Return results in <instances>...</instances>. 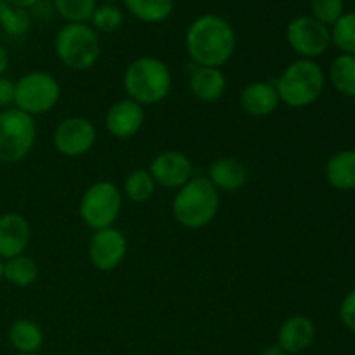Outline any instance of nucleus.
Wrapping results in <instances>:
<instances>
[{
  "mask_svg": "<svg viewBox=\"0 0 355 355\" xmlns=\"http://www.w3.org/2000/svg\"><path fill=\"white\" fill-rule=\"evenodd\" d=\"M186 51L193 64L205 68H222L236 52V31L225 17L203 14L189 24L186 31Z\"/></svg>",
  "mask_w": 355,
  "mask_h": 355,
  "instance_id": "1",
  "label": "nucleus"
},
{
  "mask_svg": "<svg viewBox=\"0 0 355 355\" xmlns=\"http://www.w3.org/2000/svg\"><path fill=\"white\" fill-rule=\"evenodd\" d=\"M283 104L293 110H304L321 99L326 89V73L314 59L290 62L274 82Z\"/></svg>",
  "mask_w": 355,
  "mask_h": 355,
  "instance_id": "2",
  "label": "nucleus"
},
{
  "mask_svg": "<svg viewBox=\"0 0 355 355\" xmlns=\"http://www.w3.org/2000/svg\"><path fill=\"white\" fill-rule=\"evenodd\" d=\"M220 207V193L208 177H193L177 189L172 201L173 218L182 227L196 231L215 220Z\"/></svg>",
  "mask_w": 355,
  "mask_h": 355,
  "instance_id": "3",
  "label": "nucleus"
},
{
  "mask_svg": "<svg viewBox=\"0 0 355 355\" xmlns=\"http://www.w3.org/2000/svg\"><path fill=\"white\" fill-rule=\"evenodd\" d=\"M123 89L128 99L141 106H155L168 97L172 90V71L162 59L142 55L125 69Z\"/></svg>",
  "mask_w": 355,
  "mask_h": 355,
  "instance_id": "4",
  "label": "nucleus"
},
{
  "mask_svg": "<svg viewBox=\"0 0 355 355\" xmlns=\"http://www.w3.org/2000/svg\"><path fill=\"white\" fill-rule=\"evenodd\" d=\"M55 55L73 71H89L101 58L97 31L87 23H66L54 40Z\"/></svg>",
  "mask_w": 355,
  "mask_h": 355,
  "instance_id": "5",
  "label": "nucleus"
},
{
  "mask_svg": "<svg viewBox=\"0 0 355 355\" xmlns=\"http://www.w3.org/2000/svg\"><path fill=\"white\" fill-rule=\"evenodd\" d=\"M37 141L35 118L17 107L0 111V165L23 162Z\"/></svg>",
  "mask_w": 355,
  "mask_h": 355,
  "instance_id": "6",
  "label": "nucleus"
},
{
  "mask_svg": "<svg viewBox=\"0 0 355 355\" xmlns=\"http://www.w3.org/2000/svg\"><path fill=\"white\" fill-rule=\"evenodd\" d=\"M61 99L58 78L47 71H30L16 80L14 107L30 116H42L55 107Z\"/></svg>",
  "mask_w": 355,
  "mask_h": 355,
  "instance_id": "7",
  "label": "nucleus"
},
{
  "mask_svg": "<svg viewBox=\"0 0 355 355\" xmlns=\"http://www.w3.org/2000/svg\"><path fill=\"white\" fill-rule=\"evenodd\" d=\"M121 205H123L121 191L118 189L116 184L110 180H99L83 193L78 214L83 224L89 225L92 231H101V229L114 227V222L121 214Z\"/></svg>",
  "mask_w": 355,
  "mask_h": 355,
  "instance_id": "8",
  "label": "nucleus"
},
{
  "mask_svg": "<svg viewBox=\"0 0 355 355\" xmlns=\"http://www.w3.org/2000/svg\"><path fill=\"white\" fill-rule=\"evenodd\" d=\"M288 45L300 59H318L331 47V30L312 16H298L286 28Z\"/></svg>",
  "mask_w": 355,
  "mask_h": 355,
  "instance_id": "9",
  "label": "nucleus"
},
{
  "mask_svg": "<svg viewBox=\"0 0 355 355\" xmlns=\"http://www.w3.org/2000/svg\"><path fill=\"white\" fill-rule=\"evenodd\" d=\"M54 148L66 158H80L92 151L97 141V130L89 118L69 116L55 127Z\"/></svg>",
  "mask_w": 355,
  "mask_h": 355,
  "instance_id": "10",
  "label": "nucleus"
},
{
  "mask_svg": "<svg viewBox=\"0 0 355 355\" xmlns=\"http://www.w3.org/2000/svg\"><path fill=\"white\" fill-rule=\"evenodd\" d=\"M128 243L123 232L116 227L94 231L89 241V260L101 272H110L121 266L127 255Z\"/></svg>",
  "mask_w": 355,
  "mask_h": 355,
  "instance_id": "11",
  "label": "nucleus"
},
{
  "mask_svg": "<svg viewBox=\"0 0 355 355\" xmlns=\"http://www.w3.org/2000/svg\"><path fill=\"white\" fill-rule=\"evenodd\" d=\"M148 172L151 173L156 186H162L165 189H180L194 177V166L186 153L170 149L153 158Z\"/></svg>",
  "mask_w": 355,
  "mask_h": 355,
  "instance_id": "12",
  "label": "nucleus"
},
{
  "mask_svg": "<svg viewBox=\"0 0 355 355\" xmlns=\"http://www.w3.org/2000/svg\"><path fill=\"white\" fill-rule=\"evenodd\" d=\"M146 121L144 106L132 99H121L114 103L107 110L104 123L106 130L113 135L114 139L127 141V139L135 137L141 132L142 125Z\"/></svg>",
  "mask_w": 355,
  "mask_h": 355,
  "instance_id": "13",
  "label": "nucleus"
},
{
  "mask_svg": "<svg viewBox=\"0 0 355 355\" xmlns=\"http://www.w3.org/2000/svg\"><path fill=\"white\" fill-rule=\"evenodd\" d=\"M31 241V227L26 217L16 211L0 215V259L9 260L26 252Z\"/></svg>",
  "mask_w": 355,
  "mask_h": 355,
  "instance_id": "14",
  "label": "nucleus"
},
{
  "mask_svg": "<svg viewBox=\"0 0 355 355\" xmlns=\"http://www.w3.org/2000/svg\"><path fill=\"white\" fill-rule=\"evenodd\" d=\"M315 340V324L304 314H295L284 319L277 331V345L290 354H302L311 349Z\"/></svg>",
  "mask_w": 355,
  "mask_h": 355,
  "instance_id": "15",
  "label": "nucleus"
},
{
  "mask_svg": "<svg viewBox=\"0 0 355 355\" xmlns=\"http://www.w3.org/2000/svg\"><path fill=\"white\" fill-rule=\"evenodd\" d=\"M281 104L272 82H252L239 94V106L253 118L270 116Z\"/></svg>",
  "mask_w": 355,
  "mask_h": 355,
  "instance_id": "16",
  "label": "nucleus"
},
{
  "mask_svg": "<svg viewBox=\"0 0 355 355\" xmlns=\"http://www.w3.org/2000/svg\"><path fill=\"white\" fill-rule=\"evenodd\" d=\"M191 96L205 104L217 103L227 90V78L220 68H205L194 64L189 76Z\"/></svg>",
  "mask_w": 355,
  "mask_h": 355,
  "instance_id": "17",
  "label": "nucleus"
},
{
  "mask_svg": "<svg viewBox=\"0 0 355 355\" xmlns=\"http://www.w3.org/2000/svg\"><path fill=\"white\" fill-rule=\"evenodd\" d=\"M208 180L218 193H236L248 182V170L238 158L225 156L211 163L208 168Z\"/></svg>",
  "mask_w": 355,
  "mask_h": 355,
  "instance_id": "18",
  "label": "nucleus"
},
{
  "mask_svg": "<svg viewBox=\"0 0 355 355\" xmlns=\"http://www.w3.org/2000/svg\"><path fill=\"white\" fill-rule=\"evenodd\" d=\"M329 186L336 191H355V149H343L333 155L324 166Z\"/></svg>",
  "mask_w": 355,
  "mask_h": 355,
  "instance_id": "19",
  "label": "nucleus"
},
{
  "mask_svg": "<svg viewBox=\"0 0 355 355\" xmlns=\"http://www.w3.org/2000/svg\"><path fill=\"white\" fill-rule=\"evenodd\" d=\"M9 343L19 355L38 354L44 345V331L31 319H17L9 328Z\"/></svg>",
  "mask_w": 355,
  "mask_h": 355,
  "instance_id": "20",
  "label": "nucleus"
},
{
  "mask_svg": "<svg viewBox=\"0 0 355 355\" xmlns=\"http://www.w3.org/2000/svg\"><path fill=\"white\" fill-rule=\"evenodd\" d=\"M123 3L135 19L149 24L168 19L175 7V0H123Z\"/></svg>",
  "mask_w": 355,
  "mask_h": 355,
  "instance_id": "21",
  "label": "nucleus"
},
{
  "mask_svg": "<svg viewBox=\"0 0 355 355\" xmlns=\"http://www.w3.org/2000/svg\"><path fill=\"white\" fill-rule=\"evenodd\" d=\"M38 279V263L28 255L3 260V281L16 288H30Z\"/></svg>",
  "mask_w": 355,
  "mask_h": 355,
  "instance_id": "22",
  "label": "nucleus"
},
{
  "mask_svg": "<svg viewBox=\"0 0 355 355\" xmlns=\"http://www.w3.org/2000/svg\"><path fill=\"white\" fill-rule=\"evenodd\" d=\"M329 82L338 94L355 99V55L340 54L329 66Z\"/></svg>",
  "mask_w": 355,
  "mask_h": 355,
  "instance_id": "23",
  "label": "nucleus"
},
{
  "mask_svg": "<svg viewBox=\"0 0 355 355\" xmlns=\"http://www.w3.org/2000/svg\"><path fill=\"white\" fill-rule=\"evenodd\" d=\"M156 189V182L153 180L151 173L144 168L134 170L127 175L123 182V193L132 203H146L153 198Z\"/></svg>",
  "mask_w": 355,
  "mask_h": 355,
  "instance_id": "24",
  "label": "nucleus"
},
{
  "mask_svg": "<svg viewBox=\"0 0 355 355\" xmlns=\"http://www.w3.org/2000/svg\"><path fill=\"white\" fill-rule=\"evenodd\" d=\"M331 44L342 54L355 55V12H345L331 28Z\"/></svg>",
  "mask_w": 355,
  "mask_h": 355,
  "instance_id": "25",
  "label": "nucleus"
},
{
  "mask_svg": "<svg viewBox=\"0 0 355 355\" xmlns=\"http://www.w3.org/2000/svg\"><path fill=\"white\" fill-rule=\"evenodd\" d=\"M96 7V0H54L55 12L66 23H87Z\"/></svg>",
  "mask_w": 355,
  "mask_h": 355,
  "instance_id": "26",
  "label": "nucleus"
},
{
  "mask_svg": "<svg viewBox=\"0 0 355 355\" xmlns=\"http://www.w3.org/2000/svg\"><path fill=\"white\" fill-rule=\"evenodd\" d=\"M123 24V12L116 3H103L94 9L90 26L101 33H114Z\"/></svg>",
  "mask_w": 355,
  "mask_h": 355,
  "instance_id": "27",
  "label": "nucleus"
},
{
  "mask_svg": "<svg viewBox=\"0 0 355 355\" xmlns=\"http://www.w3.org/2000/svg\"><path fill=\"white\" fill-rule=\"evenodd\" d=\"M0 26L10 37H23L31 28V16L26 9L7 6L0 14Z\"/></svg>",
  "mask_w": 355,
  "mask_h": 355,
  "instance_id": "28",
  "label": "nucleus"
},
{
  "mask_svg": "<svg viewBox=\"0 0 355 355\" xmlns=\"http://www.w3.org/2000/svg\"><path fill=\"white\" fill-rule=\"evenodd\" d=\"M343 9H345L343 0H312L311 2V16L328 28H331L345 14Z\"/></svg>",
  "mask_w": 355,
  "mask_h": 355,
  "instance_id": "29",
  "label": "nucleus"
},
{
  "mask_svg": "<svg viewBox=\"0 0 355 355\" xmlns=\"http://www.w3.org/2000/svg\"><path fill=\"white\" fill-rule=\"evenodd\" d=\"M340 321L349 331L355 333V288L345 295V298L340 304Z\"/></svg>",
  "mask_w": 355,
  "mask_h": 355,
  "instance_id": "30",
  "label": "nucleus"
},
{
  "mask_svg": "<svg viewBox=\"0 0 355 355\" xmlns=\"http://www.w3.org/2000/svg\"><path fill=\"white\" fill-rule=\"evenodd\" d=\"M14 94H16V82L9 76H0V110L14 107Z\"/></svg>",
  "mask_w": 355,
  "mask_h": 355,
  "instance_id": "31",
  "label": "nucleus"
},
{
  "mask_svg": "<svg viewBox=\"0 0 355 355\" xmlns=\"http://www.w3.org/2000/svg\"><path fill=\"white\" fill-rule=\"evenodd\" d=\"M7 68H9V54H7L6 47L0 44V76L6 75Z\"/></svg>",
  "mask_w": 355,
  "mask_h": 355,
  "instance_id": "32",
  "label": "nucleus"
},
{
  "mask_svg": "<svg viewBox=\"0 0 355 355\" xmlns=\"http://www.w3.org/2000/svg\"><path fill=\"white\" fill-rule=\"evenodd\" d=\"M9 6H14V7H21V9H31V7L37 6L40 0H6Z\"/></svg>",
  "mask_w": 355,
  "mask_h": 355,
  "instance_id": "33",
  "label": "nucleus"
},
{
  "mask_svg": "<svg viewBox=\"0 0 355 355\" xmlns=\"http://www.w3.org/2000/svg\"><path fill=\"white\" fill-rule=\"evenodd\" d=\"M260 355H288L286 352H284L283 349H281L279 345H269V347H266V349L262 350V354Z\"/></svg>",
  "mask_w": 355,
  "mask_h": 355,
  "instance_id": "34",
  "label": "nucleus"
},
{
  "mask_svg": "<svg viewBox=\"0 0 355 355\" xmlns=\"http://www.w3.org/2000/svg\"><path fill=\"white\" fill-rule=\"evenodd\" d=\"M3 281V260L0 259V284H2Z\"/></svg>",
  "mask_w": 355,
  "mask_h": 355,
  "instance_id": "35",
  "label": "nucleus"
},
{
  "mask_svg": "<svg viewBox=\"0 0 355 355\" xmlns=\"http://www.w3.org/2000/svg\"><path fill=\"white\" fill-rule=\"evenodd\" d=\"M7 6H9V3H7V2H6V0H0V14H2V10H3V9H6V7H7Z\"/></svg>",
  "mask_w": 355,
  "mask_h": 355,
  "instance_id": "36",
  "label": "nucleus"
},
{
  "mask_svg": "<svg viewBox=\"0 0 355 355\" xmlns=\"http://www.w3.org/2000/svg\"><path fill=\"white\" fill-rule=\"evenodd\" d=\"M101 2H103V3H116L118 0H101Z\"/></svg>",
  "mask_w": 355,
  "mask_h": 355,
  "instance_id": "37",
  "label": "nucleus"
},
{
  "mask_svg": "<svg viewBox=\"0 0 355 355\" xmlns=\"http://www.w3.org/2000/svg\"><path fill=\"white\" fill-rule=\"evenodd\" d=\"M21 355H38V354H21Z\"/></svg>",
  "mask_w": 355,
  "mask_h": 355,
  "instance_id": "38",
  "label": "nucleus"
}]
</instances>
